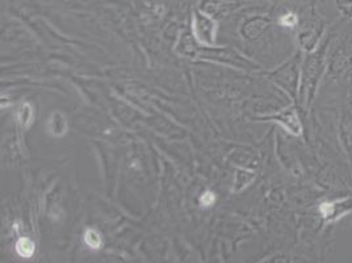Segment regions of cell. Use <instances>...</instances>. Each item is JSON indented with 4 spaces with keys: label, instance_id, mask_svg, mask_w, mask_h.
Listing matches in <instances>:
<instances>
[{
    "label": "cell",
    "instance_id": "ba28073f",
    "mask_svg": "<svg viewBox=\"0 0 352 263\" xmlns=\"http://www.w3.org/2000/svg\"><path fill=\"white\" fill-rule=\"evenodd\" d=\"M338 4L344 15L352 17V0H338Z\"/></svg>",
    "mask_w": 352,
    "mask_h": 263
},
{
    "label": "cell",
    "instance_id": "8992f818",
    "mask_svg": "<svg viewBox=\"0 0 352 263\" xmlns=\"http://www.w3.org/2000/svg\"><path fill=\"white\" fill-rule=\"evenodd\" d=\"M298 23V19L297 16L289 12V14H285V15L281 16L279 19V24L281 27H288V28H294Z\"/></svg>",
    "mask_w": 352,
    "mask_h": 263
},
{
    "label": "cell",
    "instance_id": "3957f363",
    "mask_svg": "<svg viewBox=\"0 0 352 263\" xmlns=\"http://www.w3.org/2000/svg\"><path fill=\"white\" fill-rule=\"evenodd\" d=\"M34 250H36V245L30 238L24 237L16 242V251L23 258H30L34 254Z\"/></svg>",
    "mask_w": 352,
    "mask_h": 263
},
{
    "label": "cell",
    "instance_id": "52a82bcc",
    "mask_svg": "<svg viewBox=\"0 0 352 263\" xmlns=\"http://www.w3.org/2000/svg\"><path fill=\"white\" fill-rule=\"evenodd\" d=\"M214 202H216V196H214V193L210 192V191H206V192L201 195V198H200V205L204 207V208H208V207L213 205Z\"/></svg>",
    "mask_w": 352,
    "mask_h": 263
},
{
    "label": "cell",
    "instance_id": "277c9868",
    "mask_svg": "<svg viewBox=\"0 0 352 263\" xmlns=\"http://www.w3.org/2000/svg\"><path fill=\"white\" fill-rule=\"evenodd\" d=\"M32 118H33V111H32V107L28 103L23 104L17 112V120L20 123L21 127L27 128L30 127V123H32Z\"/></svg>",
    "mask_w": 352,
    "mask_h": 263
},
{
    "label": "cell",
    "instance_id": "7a4b0ae2",
    "mask_svg": "<svg viewBox=\"0 0 352 263\" xmlns=\"http://www.w3.org/2000/svg\"><path fill=\"white\" fill-rule=\"evenodd\" d=\"M67 129V123L66 118L63 117L62 114H53L52 117L49 118V131L53 136H62L65 134V132Z\"/></svg>",
    "mask_w": 352,
    "mask_h": 263
},
{
    "label": "cell",
    "instance_id": "5b68a950",
    "mask_svg": "<svg viewBox=\"0 0 352 263\" xmlns=\"http://www.w3.org/2000/svg\"><path fill=\"white\" fill-rule=\"evenodd\" d=\"M85 241L91 249H99L102 246V235L95 229H87L85 233Z\"/></svg>",
    "mask_w": 352,
    "mask_h": 263
},
{
    "label": "cell",
    "instance_id": "6da1fadb",
    "mask_svg": "<svg viewBox=\"0 0 352 263\" xmlns=\"http://www.w3.org/2000/svg\"><path fill=\"white\" fill-rule=\"evenodd\" d=\"M271 120H276L287 131L294 136H298L301 133V123L294 109H288L278 116L271 117Z\"/></svg>",
    "mask_w": 352,
    "mask_h": 263
}]
</instances>
